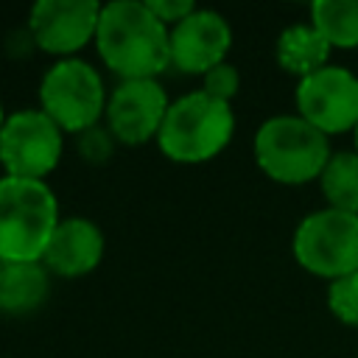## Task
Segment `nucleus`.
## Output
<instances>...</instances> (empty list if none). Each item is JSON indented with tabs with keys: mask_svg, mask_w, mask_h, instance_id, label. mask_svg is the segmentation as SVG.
I'll list each match as a JSON object with an SVG mask.
<instances>
[{
	"mask_svg": "<svg viewBox=\"0 0 358 358\" xmlns=\"http://www.w3.org/2000/svg\"><path fill=\"white\" fill-rule=\"evenodd\" d=\"M171 28H165L145 0H112L101 6L95 50L120 81L157 78L171 67Z\"/></svg>",
	"mask_w": 358,
	"mask_h": 358,
	"instance_id": "1",
	"label": "nucleus"
},
{
	"mask_svg": "<svg viewBox=\"0 0 358 358\" xmlns=\"http://www.w3.org/2000/svg\"><path fill=\"white\" fill-rule=\"evenodd\" d=\"M59 221V199L48 182L0 176V260L42 263Z\"/></svg>",
	"mask_w": 358,
	"mask_h": 358,
	"instance_id": "2",
	"label": "nucleus"
},
{
	"mask_svg": "<svg viewBox=\"0 0 358 358\" xmlns=\"http://www.w3.org/2000/svg\"><path fill=\"white\" fill-rule=\"evenodd\" d=\"M235 134L232 103L215 101L201 90H193L171 101L162 129L157 134L159 151L179 165H201L218 157Z\"/></svg>",
	"mask_w": 358,
	"mask_h": 358,
	"instance_id": "3",
	"label": "nucleus"
},
{
	"mask_svg": "<svg viewBox=\"0 0 358 358\" xmlns=\"http://www.w3.org/2000/svg\"><path fill=\"white\" fill-rule=\"evenodd\" d=\"M257 168L280 185H308L319 182L330 151V137L313 129L299 115H274L260 123L255 143Z\"/></svg>",
	"mask_w": 358,
	"mask_h": 358,
	"instance_id": "4",
	"label": "nucleus"
},
{
	"mask_svg": "<svg viewBox=\"0 0 358 358\" xmlns=\"http://www.w3.org/2000/svg\"><path fill=\"white\" fill-rule=\"evenodd\" d=\"M106 84L98 67L84 59H59L39 81V109L64 131L81 134L101 123L106 112Z\"/></svg>",
	"mask_w": 358,
	"mask_h": 358,
	"instance_id": "5",
	"label": "nucleus"
},
{
	"mask_svg": "<svg viewBox=\"0 0 358 358\" xmlns=\"http://www.w3.org/2000/svg\"><path fill=\"white\" fill-rule=\"evenodd\" d=\"M294 260L327 282L358 271V215L322 207L305 215L291 241Z\"/></svg>",
	"mask_w": 358,
	"mask_h": 358,
	"instance_id": "6",
	"label": "nucleus"
},
{
	"mask_svg": "<svg viewBox=\"0 0 358 358\" xmlns=\"http://www.w3.org/2000/svg\"><path fill=\"white\" fill-rule=\"evenodd\" d=\"M64 151V131L42 109H17L0 129L3 176L39 179L50 176Z\"/></svg>",
	"mask_w": 358,
	"mask_h": 358,
	"instance_id": "7",
	"label": "nucleus"
},
{
	"mask_svg": "<svg viewBox=\"0 0 358 358\" xmlns=\"http://www.w3.org/2000/svg\"><path fill=\"white\" fill-rule=\"evenodd\" d=\"M296 115L322 134H347L358 126V76L347 67L327 64L296 81Z\"/></svg>",
	"mask_w": 358,
	"mask_h": 358,
	"instance_id": "8",
	"label": "nucleus"
},
{
	"mask_svg": "<svg viewBox=\"0 0 358 358\" xmlns=\"http://www.w3.org/2000/svg\"><path fill=\"white\" fill-rule=\"evenodd\" d=\"M98 20L101 3L95 0H39L28 11V36L56 59H76L78 50L95 42Z\"/></svg>",
	"mask_w": 358,
	"mask_h": 358,
	"instance_id": "9",
	"label": "nucleus"
},
{
	"mask_svg": "<svg viewBox=\"0 0 358 358\" xmlns=\"http://www.w3.org/2000/svg\"><path fill=\"white\" fill-rule=\"evenodd\" d=\"M168 106L171 101L159 78L117 81V87L109 92V101H106L103 126L123 145H145L157 140L162 120L168 115Z\"/></svg>",
	"mask_w": 358,
	"mask_h": 358,
	"instance_id": "10",
	"label": "nucleus"
},
{
	"mask_svg": "<svg viewBox=\"0 0 358 358\" xmlns=\"http://www.w3.org/2000/svg\"><path fill=\"white\" fill-rule=\"evenodd\" d=\"M171 67L187 76H204L227 62L232 48V28L224 14L213 8H196L179 25L171 28Z\"/></svg>",
	"mask_w": 358,
	"mask_h": 358,
	"instance_id": "11",
	"label": "nucleus"
},
{
	"mask_svg": "<svg viewBox=\"0 0 358 358\" xmlns=\"http://www.w3.org/2000/svg\"><path fill=\"white\" fill-rule=\"evenodd\" d=\"M106 238L101 227L92 218L70 215L62 218L59 227L50 235V243L42 255V266L50 271V277L78 280L95 271L103 260Z\"/></svg>",
	"mask_w": 358,
	"mask_h": 358,
	"instance_id": "12",
	"label": "nucleus"
},
{
	"mask_svg": "<svg viewBox=\"0 0 358 358\" xmlns=\"http://www.w3.org/2000/svg\"><path fill=\"white\" fill-rule=\"evenodd\" d=\"M50 294V271L42 263L0 260V313L28 316L36 313Z\"/></svg>",
	"mask_w": 358,
	"mask_h": 358,
	"instance_id": "13",
	"label": "nucleus"
},
{
	"mask_svg": "<svg viewBox=\"0 0 358 358\" xmlns=\"http://www.w3.org/2000/svg\"><path fill=\"white\" fill-rule=\"evenodd\" d=\"M330 45L327 39L310 25V22H296V25H288L280 36H277V48H274V56H277V64L296 76L305 78L322 67L330 64Z\"/></svg>",
	"mask_w": 358,
	"mask_h": 358,
	"instance_id": "14",
	"label": "nucleus"
},
{
	"mask_svg": "<svg viewBox=\"0 0 358 358\" xmlns=\"http://www.w3.org/2000/svg\"><path fill=\"white\" fill-rule=\"evenodd\" d=\"M319 187L327 207L358 215V151H333L319 176Z\"/></svg>",
	"mask_w": 358,
	"mask_h": 358,
	"instance_id": "15",
	"label": "nucleus"
},
{
	"mask_svg": "<svg viewBox=\"0 0 358 358\" xmlns=\"http://www.w3.org/2000/svg\"><path fill=\"white\" fill-rule=\"evenodd\" d=\"M310 25L330 48H358V0H319L310 6Z\"/></svg>",
	"mask_w": 358,
	"mask_h": 358,
	"instance_id": "16",
	"label": "nucleus"
},
{
	"mask_svg": "<svg viewBox=\"0 0 358 358\" xmlns=\"http://www.w3.org/2000/svg\"><path fill=\"white\" fill-rule=\"evenodd\" d=\"M327 308L341 324L358 327V271L327 285Z\"/></svg>",
	"mask_w": 358,
	"mask_h": 358,
	"instance_id": "17",
	"label": "nucleus"
},
{
	"mask_svg": "<svg viewBox=\"0 0 358 358\" xmlns=\"http://www.w3.org/2000/svg\"><path fill=\"white\" fill-rule=\"evenodd\" d=\"M76 145H78V154H81L84 162H90V165H103V162H109V157L115 154L117 140L112 137V131H109L103 123H98V126H92V129L76 134Z\"/></svg>",
	"mask_w": 358,
	"mask_h": 358,
	"instance_id": "18",
	"label": "nucleus"
},
{
	"mask_svg": "<svg viewBox=\"0 0 358 358\" xmlns=\"http://www.w3.org/2000/svg\"><path fill=\"white\" fill-rule=\"evenodd\" d=\"M201 92H207L215 101L232 103V98L241 92V73L232 62H224L201 76Z\"/></svg>",
	"mask_w": 358,
	"mask_h": 358,
	"instance_id": "19",
	"label": "nucleus"
},
{
	"mask_svg": "<svg viewBox=\"0 0 358 358\" xmlns=\"http://www.w3.org/2000/svg\"><path fill=\"white\" fill-rule=\"evenodd\" d=\"M145 6L151 8V14H154L165 28L179 25L185 17H190V14L196 11V3H193V0H145Z\"/></svg>",
	"mask_w": 358,
	"mask_h": 358,
	"instance_id": "20",
	"label": "nucleus"
},
{
	"mask_svg": "<svg viewBox=\"0 0 358 358\" xmlns=\"http://www.w3.org/2000/svg\"><path fill=\"white\" fill-rule=\"evenodd\" d=\"M6 117H8V115H6V109H3V101H0V129H3V123H6Z\"/></svg>",
	"mask_w": 358,
	"mask_h": 358,
	"instance_id": "21",
	"label": "nucleus"
},
{
	"mask_svg": "<svg viewBox=\"0 0 358 358\" xmlns=\"http://www.w3.org/2000/svg\"><path fill=\"white\" fill-rule=\"evenodd\" d=\"M352 134H355V151H358V126H355V131H352Z\"/></svg>",
	"mask_w": 358,
	"mask_h": 358,
	"instance_id": "22",
	"label": "nucleus"
}]
</instances>
